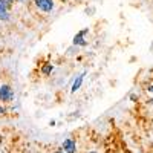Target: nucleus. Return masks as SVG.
<instances>
[{
	"label": "nucleus",
	"mask_w": 153,
	"mask_h": 153,
	"mask_svg": "<svg viewBox=\"0 0 153 153\" xmlns=\"http://www.w3.org/2000/svg\"><path fill=\"white\" fill-rule=\"evenodd\" d=\"M31 2L35 5V8L38 11L46 12V14L52 12L54 8H55V0H31Z\"/></svg>",
	"instance_id": "nucleus-1"
},
{
	"label": "nucleus",
	"mask_w": 153,
	"mask_h": 153,
	"mask_svg": "<svg viewBox=\"0 0 153 153\" xmlns=\"http://www.w3.org/2000/svg\"><path fill=\"white\" fill-rule=\"evenodd\" d=\"M14 100V92L9 84H0V101L2 103H11Z\"/></svg>",
	"instance_id": "nucleus-2"
},
{
	"label": "nucleus",
	"mask_w": 153,
	"mask_h": 153,
	"mask_svg": "<svg viewBox=\"0 0 153 153\" xmlns=\"http://www.w3.org/2000/svg\"><path fill=\"white\" fill-rule=\"evenodd\" d=\"M9 5L6 0H0V22H8L11 19V14H9Z\"/></svg>",
	"instance_id": "nucleus-3"
},
{
	"label": "nucleus",
	"mask_w": 153,
	"mask_h": 153,
	"mask_svg": "<svg viewBox=\"0 0 153 153\" xmlns=\"http://www.w3.org/2000/svg\"><path fill=\"white\" fill-rule=\"evenodd\" d=\"M61 149L65 150L66 153H76V141L74 138H68V139L63 141Z\"/></svg>",
	"instance_id": "nucleus-4"
},
{
	"label": "nucleus",
	"mask_w": 153,
	"mask_h": 153,
	"mask_svg": "<svg viewBox=\"0 0 153 153\" xmlns=\"http://www.w3.org/2000/svg\"><path fill=\"white\" fill-rule=\"evenodd\" d=\"M87 32H89V28H86V29H83L80 32H76L75 37H74V45L75 46H87V42L84 40V35Z\"/></svg>",
	"instance_id": "nucleus-5"
},
{
	"label": "nucleus",
	"mask_w": 153,
	"mask_h": 153,
	"mask_svg": "<svg viewBox=\"0 0 153 153\" xmlns=\"http://www.w3.org/2000/svg\"><path fill=\"white\" fill-rule=\"evenodd\" d=\"M84 76H86V71L76 75V78L74 80L72 87H71V92H72V94H75L76 91H80V87H81V84H83V81H84Z\"/></svg>",
	"instance_id": "nucleus-6"
},
{
	"label": "nucleus",
	"mask_w": 153,
	"mask_h": 153,
	"mask_svg": "<svg viewBox=\"0 0 153 153\" xmlns=\"http://www.w3.org/2000/svg\"><path fill=\"white\" fill-rule=\"evenodd\" d=\"M52 71H54V65H51V63H46V65L42 68V74L43 75H49Z\"/></svg>",
	"instance_id": "nucleus-7"
},
{
	"label": "nucleus",
	"mask_w": 153,
	"mask_h": 153,
	"mask_svg": "<svg viewBox=\"0 0 153 153\" xmlns=\"http://www.w3.org/2000/svg\"><path fill=\"white\" fill-rule=\"evenodd\" d=\"M5 113H6V109L3 107V104H2V103H0V117H3Z\"/></svg>",
	"instance_id": "nucleus-8"
},
{
	"label": "nucleus",
	"mask_w": 153,
	"mask_h": 153,
	"mask_svg": "<svg viewBox=\"0 0 153 153\" xmlns=\"http://www.w3.org/2000/svg\"><path fill=\"white\" fill-rule=\"evenodd\" d=\"M147 91H149L150 94H153V84H150V86L147 87Z\"/></svg>",
	"instance_id": "nucleus-9"
},
{
	"label": "nucleus",
	"mask_w": 153,
	"mask_h": 153,
	"mask_svg": "<svg viewBox=\"0 0 153 153\" xmlns=\"http://www.w3.org/2000/svg\"><path fill=\"white\" fill-rule=\"evenodd\" d=\"M6 2H8V5H9V6H11V5H12V3H16V2H17V0H6Z\"/></svg>",
	"instance_id": "nucleus-10"
},
{
	"label": "nucleus",
	"mask_w": 153,
	"mask_h": 153,
	"mask_svg": "<svg viewBox=\"0 0 153 153\" xmlns=\"http://www.w3.org/2000/svg\"><path fill=\"white\" fill-rule=\"evenodd\" d=\"M54 153H66V152H65V150H63V149H61V150H55Z\"/></svg>",
	"instance_id": "nucleus-11"
},
{
	"label": "nucleus",
	"mask_w": 153,
	"mask_h": 153,
	"mask_svg": "<svg viewBox=\"0 0 153 153\" xmlns=\"http://www.w3.org/2000/svg\"><path fill=\"white\" fill-rule=\"evenodd\" d=\"M87 153H98V152H95V150H91V152H87Z\"/></svg>",
	"instance_id": "nucleus-12"
},
{
	"label": "nucleus",
	"mask_w": 153,
	"mask_h": 153,
	"mask_svg": "<svg viewBox=\"0 0 153 153\" xmlns=\"http://www.w3.org/2000/svg\"><path fill=\"white\" fill-rule=\"evenodd\" d=\"M150 104H152V106H153V100H150Z\"/></svg>",
	"instance_id": "nucleus-13"
}]
</instances>
